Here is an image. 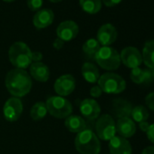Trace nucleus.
<instances>
[{
	"mask_svg": "<svg viewBox=\"0 0 154 154\" xmlns=\"http://www.w3.org/2000/svg\"><path fill=\"white\" fill-rule=\"evenodd\" d=\"M102 94H103V91H102V89H101L98 85H95V86L92 87L91 90H90V94H91V96L94 97V98H98V97H100V96L102 95Z\"/></svg>",
	"mask_w": 154,
	"mask_h": 154,
	"instance_id": "nucleus-30",
	"label": "nucleus"
},
{
	"mask_svg": "<svg viewBox=\"0 0 154 154\" xmlns=\"http://www.w3.org/2000/svg\"><path fill=\"white\" fill-rule=\"evenodd\" d=\"M116 132H118L121 137L130 138L136 132V125L130 117L118 119L116 123Z\"/></svg>",
	"mask_w": 154,
	"mask_h": 154,
	"instance_id": "nucleus-16",
	"label": "nucleus"
},
{
	"mask_svg": "<svg viewBox=\"0 0 154 154\" xmlns=\"http://www.w3.org/2000/svg\"><path fill=\"white\" fill-rule=\"evenodd\" d=\"M103 2L106 7L111 8V7H114L120 4L122 2V0H103Z\"/></svg>",
	"mask_w": 154,
	"mask_h": 154,
	"instance_id": "nucleus-32",
	"label": "nucleus"
},
{
	"mask_svg": "<svg viewBox=\"0 0 154 154\" xmlns=\"http://www.w3.org/2000/svg\"><path fill=\"white\" fill-rule=\"evenodd\" d=\"M94 60L103 69L113 71L119 68L121 64L120 54L111 46H103L94 56Z\"/></svg>",
	"mask_w": 154,
	"mask_h": 154,
	"instance_id": "nucleus-4",
	"label": "nucleus"
},
{
	"mask_svg": "<svg viewBox=\"0 0 154 154\" xmlns=\"http://www.w3.org/2000/svg\"><path fill=\"white\" fill-rule=\"evenodd\" d=\"M143 76H144L143 84H145V85H149V84L152 83V81L154 80L150 69H143Z\"/></svg>",
	"mask_w": 154,
	"mask_h": 154,
	"instance_id": "nucleus-29",
	"label": "nucleus"
},
{
	"mask_svg": "<svg viewBox=\"0 0 154 154\" xmlns=\"http://www.w3.org/2000/svg\"><path fill=\"white\" fill-rule=\"evenodd\" d=\"M80 112L83 117L88 121H94L99 118L101 113V107L94 99H85L81 102L79 106Z\"/></svg>",
	"mask_w": 154,
	"mask_h": 154,
	"instance_id": "nucleus-12",
	"label": "nucleus"
},
{
	"mask_svg": "<svg viewBox=\"0 0 154 154\" xmlns=\"http://www.w3.org/2000/svg\"><path fill=\"white\" fill-rule=\"evenodd\" d=\"M98 86L106 94H117L123 92L126 88V82L117 73L106 72L100 76Z\"/></svg>",
	"mask_w": 154,
	"mask_h": 154,
	"instance_id": "nucleus-6",
	"label": "nucleus"
},
{
	"mask_svg": "<svg viewBox=\"0 0 154 154\" xmlns=\"http://www.w3.org/2000/svg\"><path fill=\"white\" fill-rule=\"evenodd\" d=\"M10 63L18 69H26L32 63V51L23 42L14 43L8 51Z\"/></svg>",
	"mask_w": 154,
	"mask_h": 154,
	"instance_id": "nucleus-3",
	"label": "nucleus"
},
{
	"mask_svg": "<svg viewBox=\"0 0 154 154\" xmlns=\"http://www.w3.org/2000/svg\"><path fill=\"white\" fill-rule=\"evenodd\" d=\"M5 2H8V3H10V2H13V1H15V0H4Z\"/></svg>",
	"mask_w": 154,
	"mask_h": 154,
	"instance_id": "nucleus-39",
	"label": "nucleus"
},
{
	"mask_svg": "<svg viewBox=\"0 0 154 154\" xmlns=\"http://www.w3.org/2000/svg\"><path fill=\"white\" fill-rule=\"evenodd\" d=\"M120 57H121V62H122V63L126 67L131 68V69L139 67L140 63H142L141 54L137 48L132 47V46L125 47L122 51Z\"/></svg>",
	"mask_w": 154,
	"mask_h": 154,
	"instance_id": "nucleus-9",
	"label": "nucleus"
},
{
	"mask_svg": "<svg viewBox=\"0 0 154 154\" xmlns=\"http://www.w3.org/2000/svg\"><path fill=\"white\" fill-rule=\"evenodd\" d=\"M78 33H79L78 25L71 20L62 22L56 29L57 37L63 40V42L72 41L77 36Z\"/></svg>",
	"mask_w": 154,
	"mask_h": 154,
	"instance_id": "nucleus-11",
	"label": "nucleus"
},
{
	"mask_svg": "<svg viewBox=\"0 0 154 154\" xmlns=\"http://www.w3.org/2000/svg\"><path fill=\"white\" fill-rule=\"evenodd\" d=\"M43 6V0H27V7L32 11H39Z\"/></svg>",
	"mask_w": 154,
	"mask_h": 154,
	"instance_id": "nucleus-27",
	"label": "nucleus"
},
{
	"mask_svg": "<svg viewBox=\"0 0 154 154\" xmlns=\"http://www.w3.org/2000/svg\"><path fill=\"white\" fill-rule=\"evenodd\" d=\"M139 127H140V129L142 131L147 132V131H148L149 128V123H148L147 122H141L139 123Z\"/></svg>",
	"mask_w": 154,
	"mask_h": 154,
	"instance_id": "nucleus-35",
	"label": "nucleus"
},
{
	"mask_svg": "<svg viewBox=\"0 0 154 154\" xmlns=\"http://www.w3.org/2000/svg\"><path fill=\"white\" fill-rule=\"evenodd\" d=\"M54 15L51 9L45 8L36 12L33 18L34 26L37 29H43L48 27L54 22Z\"/></svg>",
	"mask_w": 154,
	"mask_h": 154,
	"instance_id": "nucleus-15",
	"label": "nucleus"
},
{
	"mask_svg": "<svg viewBox=\"0 0 154 154\" xmlns=\"http://www.w3.org/2000/svg\"><path fill=\"white\" fill-rule=\"evenodd\" d=\"M30 74L35 80L45 83L50 77V71L48 66L41 62L33 63L30 65Z\"/></svg>",
	"mask_w": 154,
	"mask_h": 154,
	"instance_id": "nucleus-17",
	"label": "nucleus"
},
{
	"mask_svg": "<svg viewBox=\"0 0 154 154\" xmlns=\"http://www.w3.org/2000/svg\"><path fill=\"white\" fill-rule=\"evenodd\" d=\"M54 91L59 96H67L75 89V79L72 74H63L56 79L54 83Z\"/></svg>",
	"mask_w": 154,
	"mask_h": 154,
	"instance_id": "nucleus-10",
	"label": "nucleus"
},
{
	"mask_svg": "<svg viewBox=\"0 0 154 154\" xmlns=\"http://www.w3.org/2000/svg\"><path fill=\"white\" fill-rule=\"evenodd\" d=\"M81 8L87 14H97L102 8L101 0H79Z\"/></svg>",
	"mask_w": 154,
	"mask_h": 154,
	"instance_id": "nucleus-22",
	"label": "nucleus"
},
{
	"mask_svg": "<svg viewBox=\"0 0 154 154\" xmlns=\"http://www.w3.org/2000/svg\"><path fill=\"white\" fill-rule=\"evenodd\" d=\"M132 106L131 103L124 99H115L112 102V112L118 119L121 118H126L130 117L131 111H132Z\"/></svg>",
	"mask_w": 154,
	"mask_h": 154,
	"instance_id": "nucleus-18",
	"label": "nucleus"
},
{
	"mask_svg": "<svg viewBox=\"0 0 154 154\" xmlns=\"http://www.w3.org/2000/svg\"><path fill=\"white\" fill-rule=\"evenodd\" d=\"M63 45H64V42H63V40H61L60 38H58V37H57V38L54 41L53 46H54L55 49L59 50V49H62V48H63Z\"/></svg>",
	"mask_w": 154,
	"mask_h": 154,
	"instance_id": "nucleus-34",
	"label": "nucleus"
},
{
	"mask_svg": "<svg viewBox=\"0 0 154 154\" xmlns=\"http://www.w3.org/2000/svg\"><path fill=\"white\" fill-rule=\"evenodd\" d=\"M82 74L85 81L91 84H95L100 78V72L97 66L89 62L85 63L82 66Z\"/></svg>",
	"mask_w": 154,
	"mask_h": 154,
	"instance_id": "nucleus-20",
	"label": "nucleus"
},
{
	"mask_svg": "<svg viewBox=\"0 0 154 154\" xmlns=\"http://www.w3.org/2000/svg\"><path fill=\"white\" fill-rule=\"evenodd\" d=\"M142 61L149 69L154 68V40L147 41L142 50Z\"/></svg>",
	"mask_w": 154,
	"mask_h": 154,
	"instance_id": "nucleus-21",
	"label": "nucleus"
},
{
	"mask_svg": "<svg viewBox=\"0 0 154 154\" xmlns=\"http://www.w3.org/2000/svg\"><path fill=\"white\" fill-rule=\"evenodd\" d=\"M43 59V54L40 52H32V62L38 63Z\"/></svg>",
	"mask_w": 154,
	"mask_h": 154,
	"instance_id": "nucleus-33",
	"label": "nucleus"
},
{
	"mask_svg": "<svg viewBox=\"0 0 154 154\" xmlns=\"http://www.w3.org/2000/svg\"><path fill=\"white\" fill-rule=\"evenodd\" d=\"M50 2H52V3H59V2H61L62 0H49Z\"/></svg>",
	"mask_w": 154,
	"mask_h": 154,
	"instance_id": "nucleus-37",
	"label": "nucleus"
},
{
	"mask_svg": "<svg viewBox=\"0 0 154 154\" xmlns=\"http://www.w3.org/2000/svg\"><path fill=\"white\" fill-rule=\"evenodd\" d=\"M131 79L133 83L140 85L143 84L144 76H143V69L140 67H136L134 69H131Z\"/></svg>",
	"mask_w": 154,
	"mask_h": 154,
	"instance_id": "nucleus-26",
	"label": "nucleus"
},
{
	"mask_svg": "<svg viewBox=\"0 0 154 154\" xmlns=\"http://www.w3.org/2000/svg\"><path fill=\"white\" fill-rule=\"evenodd\" d=\"M23 103L19 98L12 97L9 98L4 105L3 114L7 121L17 122L22 115L23 112Z\"/></svg>",
	"mask_w": 154,
	"mask_h": 154,
	"instance_id": "nucleus-8",
	"label": "nucleus"
},
{
	"mask_svg": "<svg viewBox=\"0 0 154 154\" xmlns=\"http://www.w3.org/2000/svg\"><path fill=\"white\" fill-rule=\"evenodd\" d=\"M145 103L148 108L154 112V92L149 94L145 98Z\"/></svg>",
	"mask_w": 154,
	"mask_h": 154,
	"instance_id": "nucleus-28",
	"label": "nucleus"
},
{
	"mask_svg": "<svg viewBox=\"0 0 154 154\" xmlns=\"http://www.w3.org/2000/svg\"><path fill=\"white\" fill-rule=\"evenodd\" d=\"M111 154H131V146L126 138L114 136L109 141Z\"/></svg>",
	"mask_w": 154,
	"mask_h": 154,
	"instance_id": "nucleus-14",
	"label": "nucleus"
},
{
	"mask_svg": "<svg viewBox=\"0 0 154 154\" xmlns=\"http://www.w3.org/2000/svg\"><path fill=\"white\" fill-rule=\"evenodd\" d=\"M45 105L47 112L54 118L66 119L72 112V103L62 96H51L48 97Z\"/></svg>",
	"mask_w": 154,
	"mask_h": 154,
	"instance_id": "nucleus-5",
	"label": "nucleus"
},
{
	"mask_svg": "<svg viewBox=\"0 0 154 154\" xmlns=\"http://www.w3.org/2000/svg\"><path fill=\"white\" fill-rule=\"evenodd\" d=\"M47 108L45 105V103L38 102L33 105V107L30 110V116L35 121H40L44 119L47 114Z\"/></svg>",
	"mask_w": 154,
	"mask_h": 154,
	"instance_id": "nucleus-23",
	"label": "nucleus"
},
{
	"mask_svg": "<svg viewBox=\"0 0 154 154\" xmlns=\"http://www.w3.org/2000/svg\"><path fill=\"white\" fill-rule=\"evenodd\" d=\"M75 148L81 154H99L101 142L96 134L90 129H85L77 133L74 139Z\"/></svg>",
	"mask_w": 154,
	"mask_h": 154,
	"instance_id": "nucleus-2",
	"label": "nucleus"
},
{
	"mask_svg": "<svg viewBox=\"0 0 154 154\" xmlns=\"http://www.w3.org/2000/svg\"><path fill=\"white\" fill-rule=\"evenodd\" d=\"M146 133H147V137H148L149 140L151 141L152 143H154V123L149 125V128Z\"/></svg>",
	"mask_w": 154,
	"mask_h": 154,
	"instance_id": "nucleus-31",
	"label": "nucleus"
},
{
	"mask_svg": "<svg viewBox=\"0 0 154 154\" xmlns=\"http://www.w3.org/2000/svg\"><path fill=\"white\" fill-rule=\"evenodd\" d=\"M64 126L69 131L74 133H79L84 130H85L87 127L86 122L83 117L79 115H72V114L65 119Z\"/></svg>",
	"mask_w": 154,
	"mask_h": 154,
	"instance_id": "nucleus-19",
	"label": "nucleus"
},
{
	"mask_svg": "<svg viewBox=\"0 0 154 154\" xmlns=\"http://www.w3.org/2000/svg\"><path fill=\"white\" fill-rule=\"evenodd\" d=\"M100 48H101V45L99 44L97 39L94 38L88 39L87 41H85V43L83 45L84 53L89 57H93V58H94L95 54H97Z\"/></svg>",
	"mask_w": 154,
	"mask_h": 154,
	"instance_id": "nucleus-24",
	"label": "nucleus"
},
{
	"mask_svg": "<svg viewBox=\"0 0 154 154\" xmlns=\"http://www.w3.org/2000/svg\"><path fill=\"white\" fill-rule=\"evenodd\" d=\"M6 87L10 94L19 98L26 95L32 88L30 74L23 69L15 68L6 76Z\"/></svg>",
	"mask_w": 154,
	"mask_h": 154,
	"instance_id": "nucleus-1",
	"label": "nucleus"
},
{
	"mask_svg": "<svg viewBox=\"0 0 154 154\" xmlns=\"http://www.w3.org/2000/svg\"><path fill=\"white\" fill-rule=\"evenodd\" d=\"M131 116L132 117V121H135L137 122H146L149 118V112L147 108H145L142 105H138L132 108Z\"/></svg>",
	"mask_w": 154,
	"mask_h": 154,
	"instance_id": "nucleus-25",
	"label": "nucleus"
},
{
	"mask_svg": "<svg viewBox=\"0 0 154 154\" xmlns=\"http://www.w3.org/2000/svg\"><path fill=\"white\" fill-rule=\"evenodd\" d=\"M150 71H151V73H152V76H153V79H154V68L150 69Z\"/></svg>",
	"mask_w": 154,
	"mask_h": 154,
	"instance_id": "nucleus-38",
	"label": "nucleus"
},
{
	"mask_svg": "<svg viewBox=\"0 0 154 154\" xmlns=\"http://www.w3.org/2000/svg\"><path fill=\"white\" fill-rule=\"evenodd\" d=\"M96 136L103 140H110L116 134V123L109 114L99 116L95 123Z\"/></svg>",
	"mask_w": 154,
	"mask_h": 154,
	"instance_id": "nucleus-7",
	"label": "nucleus"
},
{
	"mask_svg": "<svg viewBox=\"0 0 154 154\" xmlns=\"http://www.w3.org/2000/svg\"><path fill=\"white\" fill-rule=\"evenodd\" d=\"M141 154H154V146H149V147H146Z\"/></svg>",
	"mask_w": 154,
	"mask_h": 154,
	"instance_id": "nucleus-36",
	"label": "nucleus"
},
{
	"mask_svg": "<svg viewBox=\"0 0 154 154\" xmlns=\"http://www.w3.org/2000/svg\"><path fill=\"white\" fill-rule=\"evenodd\" d=\"M117 39V30L112 24L103 25L97 32V41L103 46H109Z\"/></svg>",
	"mask_w": 154,
	"mask_h": 154,
	"instance_id": "nucleus-13",
	"label": "nucleus"
}]
</instances>
